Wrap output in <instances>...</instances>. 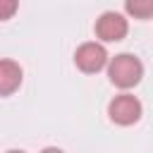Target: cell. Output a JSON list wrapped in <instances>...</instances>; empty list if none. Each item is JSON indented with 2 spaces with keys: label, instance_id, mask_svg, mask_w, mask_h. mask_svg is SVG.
<instances>
[{
  "label": "cell",
  "instance_id": "cell-7",
  "mask_svg": "<svg viewBox=\"0 0 153 153\" xmlns=\"http://www.w3.org/2000/svg\"><path fill=\"white\" fill-rule=\"evenodd\" d=\"M17 5H14V0H0V19H7L10 17V12L14 10Z\"/></svg>",
  "mask_w": 153,
  "mask_h": 153
},
{
  "label": "cell",
  "instance_id": "cell-1",
  "mask_svg": "<svg viewBox=\"0 0 153 153\" xmlns=\"http://www.w3.org/2000/svg\"><path fill=\"white\" fill-rule=\"evenodd\" d=\"M108 76L115 86L120 88H131L141 81L143 76V65L136 55H129V53H122V55H115L110 60V67H108Z\"/></svg>",
  "mask_w": 153,
  "mask_h": 153
},
{
  "label": "cell",
  "instance_id": "cell-9",
  "mask_svg": "<svg viewBox=\"0 0 153 153\" xmlns=\"http://www.w3.org/2000/svg\"><path fill=\"white\" fill-rule=\"evenodd\" d=\"M7 153H24V151H7Z\"/></svg>",
  "mask_w": 153,
  "mask_h": 153
},
{
  "label": "cell",
  "instance_id": "cell-8",
  "mask_svg": "<svg viewBox=\"0 0 153 153\" xmlns=\"http://www.w3.org/2000/svg\"><path fill=\"white\" fill-rule=\"evenodd\" d=\"M41 153H62V151H60V148H43Z\"/></svg>",
  "mask_w": 153,
  "mask_h": 153
},
{
  "label": "cell",
  "instance_id": "cell-4",
  "mask_svg": "<svg viewBox=\"0 0 153 153\" xmlns=\"http://www.w3.org/2000/svg\"><path fill=\"white\" fill-rule=\"evenodd\" d=\"M96 33L103 41H122L127 36V19L120 12H103L96 22Z\"/></svg>",
  "mask_w": 153,
  "mask_h": 153
},
{
  "label": "cell",
  "instance_id": "cell-5",
  "mask_svg": "<svg viewBox=\"0 0 153 153\" xmlns=\"http://www.w3.org/2000/svg\"><path fill=\"white\" fill-rule=\"evenodd\" d=\"M19 84H22V69H19V65L12 62V60H2L0 62V93L10 96Z\"/></svg>",
  "mask_w": 153,
  "mask_h": 153
},
{
  "label": "cell",
  "instance_id": "cell-2",
  "mask_svg": "<svg viewBox=\"0 0 153 153\" xmlns=\"http://www.w3.org/2000/svg\"><path fill=\"white\" fill-rule=\"evenodd\" d=\"M108 115L112 122L117 124H134L139 117H141V103L139 98L129 96V93H122V96H115L108 105Z\"/></svg>",
  "mask_w": 153,
  "mask_h": 153
},
{
  "label": "cell",
  "instance_id": "cell-6",
  "mask_svg": "<svg viewBox=\"0 0 153 153\" xmlns=\"http://www.w3.org/2000/svg\"><path fill=\"white\" fill-rule=\"evenodd\" d=\"M127 12L139 17V19H146L153 14V0H127Z\"/></svg>",
  "mask_w": 153,
  "mask_h": 153
},
{
  "label": "cell",
  "instance_id": "cell-3",
  "mask_svg": "<svg viewBox=\"0 0 153 153\" xmlns=\"http://www.w3.org/2000/svg\"><path fill=\"white\" fill-rule=\"evenodd\" d=\"M74 62H76V67L81 69V72H98L105 62H108V53H105V48L100 45V43H93V41H88V43H81L79 48H76V53H74Z\"/></svg>",
  "mask_w": 153,
  "mask_h": 153
}]
</instances>
